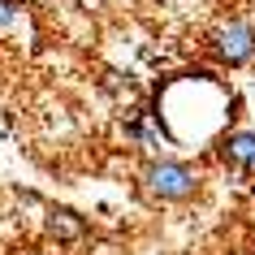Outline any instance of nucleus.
Wrapping results in <instances>:
<instances>
[{
  "label": "nucleus",
  "instance_id": "f257e3e1",
  "mask_svg": "<svg viewBox=\"0 0 255 255\" xmlns=\"http://www.w3.org/2000/svg\"><path fill=\"white\" fill-rule=\"evenodd\" d=\"M138 190H143L151 203H160V208H182V203L199 199L203 177H199V169L190 160L156 156V151H151L147 160H143V169H138Z\"/></svg>",
  "mask_w": 255,
  "mask_h": 255
},
{
  "label": "nucleus",
  "instance_id": "f03ea898",
  "mask_svg": "<svg viewBox=\"0 0 255 255\" xmlns=\"http://www.w3.org/2000/svg\"><path fill=\"white\" fill-rule=\"evenodd\" d=\"M203 52L221 69H247L255 61V17L251 13H225L203 30Z\"/></svg>",
  "mask_w": 255,
  "mask_h": 255
},
{
  "label": "nucleus",
  "instance_id": "7ed1b4c3",
  "mask_svg": "<svg viewBox=\"0 0 255 255\" xmlns=\"http://www.w3.org/2000/svg\"><path fill=\"white\" fill-rule=\"evenodd\" d=\"M216 160L234 173H255V130H225L216 138Z\"/></svg>",
  "mask_w": 255,
  "mask_h": 255
},
{
  "label": "nucleus",
  "instance_id": "20e7f679",
  "mask_svg": "<svg viewBox=\"0 0 255 255\" xmlns=\"http://www.w3.org/2000/svg\"><path fill=\"white\" fill-rule=\"evenodd\" d=\"M43 234L56 242H82L87 234H91V225H87V216L74 212V208H48V216H43Z\"/></svg>",
  "mask_w": 255,
  "mask_h": 255
},
{
  "label": "nucleus",
  "instance_id": "39448f33",
  "mask_svg": "<svg viewBox=\"0 0 255 255\" xmlns=\"http://www.w3.org/2000/svg\"><path fill=\"white\" fill-rule=\"evenodd\" d=\"M126 134L134 138L143 151H156L160 147V117H156V113H138V117L126 126Z\"/></svg>",
  "mask_w": 255,
  "mask_h": 255
},
{
  "label": "nucleus",
  "instance_id": "423d86ee",
  "mask_svg": "<svg viewBox=\"0 0 255 255\" xmlns=\"http://www.w3.org/2000/svg\"><path fill=\"white\" fill-rule=\"evenodd\" d=\"M26 17H30V4H26V0H0V35H13Z\"/></svg>",
  "mask_w": 255,
  "mask_h": 255
}]
</instances>
